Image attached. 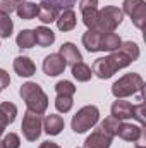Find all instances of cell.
<instances>
[{
	"mask_svg": "<svg viewBox=\"0 0 146 148\" xmlns=\"http://www.w3.org/2000/svg\"><path fill=\"white\" fill-rule=\"evenodd\" d=\"M17 3H19L17 0H0V12L10 16V12L17 9Z\"/></svg>",
	"mask_w": 146,
	"mask_h": 148,
	"instance_id": "cell-33",
	"label": "cell"
},
{
	"mask_svg": "<svg viewBox=\"0 0 146 148\" xmlns=\"http://www.w3.org/2000/svg\"><path fill=\"white\" fill-rule=\"evenodd\" d=\"M60 57L65 60V64H69V66H74V64H77V62H81L83 60V57H81V52L77 50V47L71 43V41H67V43H62V47H60Z\"/></svg>",
	"mask_w": 146,
	"mask_h": 148,
	"instance_id": "cell-13",
	"label": "cell"
},
{
	"mask_svg": "<svg viewBox=\"0 0 146 148\" xmlns=\"http://www.w3.org/2000/svg\"><path fill=\"white\" fill-rule=\"evenodd\" d=\"M122 14H127L132 21V24L138 29L145 28L146 21V2L145 0H124L122 3Z\"/></svg>",
	"mask_w": 146,
	"mask_h": 148,
	"instance_id": "cell-5",
	"label": "cell"
},
{
	"mask_svg": "<svg viewBox=\"0 0 146 148\" xmlns=\"http://www.w3.org/2000/svg\"><path fill=\"white\" fill-rule=\"evenodd\" d=\"M98 121H100L98 107L86 105V107H83L76 112V115L72 117V122H71V127H72L74 133L81 134V133H86L88 129H91Z\"/></svg>",
	"mask_w": 146,
	"mask_h": 148,
	"instance_id": "cell-3",
	"label": "cell"
},
{
	"mask_svg": "<svg viewBox=\"0 0 146 148\" xmlns=\"http://www.w3.org/2000/svg\"><path fill=\"white\" fill-rule=\"evenodd\" d=\"M14 29V23L9 14L0 12V38H10Z\"/></svg>",
	"mask_w": 146,
	"mask_h": 148,
	"instance_id": "cell-27",
	"label": "cell"
},
{
	"mask_svg": "<svg viewBox=\"0 0 146 148\" xmlns=\"http://www.w3.org/2000/svg\"><path fill=\"white\" fill-rule=\"evenodd\" d=\"M16 43L19 48H33L36 45V40H35V31L33 29H23L17 38H16Z\"/></svg>",
	"mask_w": 146,
	"mask_h": 148,
	"instance_id": "cell-24",
	"label": "cell"
},
{
	"mask_svg": "<svg viewBox=\"0 0 146 148\" xmlns=\"http://www.w3.org/2000/svg\"><path fill=\"white\" fill-rule=\"evenodd\" d=\"M43 129H45L46 134L57 136V134H60L62 129H64V119H62L60 115H57V114H50V115H46L45 121H43Z\"/></svg>",
	"mask_w": 146,
	"mask_h": 148,
	"instance_id": "cell-12",
	"label": "cell"
},
{
	"mask_svg": "<svg viewBox=\"0 0 146 148\" xmlns=\"http://www.w3.org/2000/svg\"><path fill=\"white\" fill-rule=\"evenodd\" d=\"M119 126H120V121L117 119V117H113V115H110L107 117L102 124H100V127L105 131V133H108L110 136H115L117 134V129H119Z\"/></svg>",
	"mask_w": 146,
	"mask_h": 148,
	"instance_id": "cell-29",
	"label": "cell"
},
{
	"mask_svg": "<svg viewBox=\"0 0 146 148\" xmlns=\"http://www.w3.org/2000/svg\"><path fill=\"white\" fill-rule=\"evenodd\" d=\"M119 50H120L122 53H126V55L131 59V62L138 60V59H139V53H141L138 43H134V41H122L120 47H119Z\"/></svg>",
	"mask_w": 146,
	"mask_h": 148,
	"instance_id": "cell-26",
	"label": "cell"
},
{
	"mask_svg": "<svg viewBox=\"0 0 146 148\" xmlns=\"http://www.w3.org/2000/svg\"><path fill=\"white\" fill-rule=\"evenodd\" d=\"M57 17H59V9L55 5H50V3H45V2H41L38 5V19L41 23L50 24V23L57 21Z\"/></svg>",
	"mask_w": 146,
	"mask_h": 148,
	"instance_id": "cell-17",
	"label": "cell"
},
{
	"mask_svg": "<svg viewBox=\"0 0 146 148\" xmlns=\"http://www.w3.org/2000/svg\"><path fill=\"white\" fill-rule=\"evenodd\" d=\"M38 148H60V147L57 143H53V141H43Z\"/></svg>",
	"mask_w": 146,
	"mask_h": 148,
	"instance_id": "cell-37",
	"label": "cell"
},
{
	"mask_svg": "<svg viewBox=\"0 0 146 148\" xmlns=\"http://www.w3.org/2000/svg\"><path fill=\"white\" fill-rule=\"evenodd\" d=\"M98 5V0H81L79 3V9H86V7H96Z\"/></svg>",
	"mask_w": 146,
	"mask_h": 148,
	"instance_id": "cell-36",
	"label": "cell"
},
{
	"mask_svg": "<svg viewBox=\"0 0 146 148\" xmlns=\"http://www.w3.org/2000/svg\"><path fill=\"white\" fill-rule=\"evenodd\" d=\"M136 148H145V147H136Z\"/></svg>",
	"mask_w": 146,
	"mask_h": 148,
	"instance_id": "cell-40",
	"label": "cell"
},
{
	"mask_svg": "<svg viewBox=\"0 0 146 148\" xmlns=\"http://www.w3.org/2000/svg\"><path fill=\"white\" fill-rule=\"evenodd\" d=\"M113 136H110L108 133H105L100 126L86 138L84 148H110Z\"/></svg>",
	"mask_w": 146,
	"mask_h": 148,
	"instance_id": "cell-8",
	"label": "cell"
},
{
	"mask_svg": "<svg viewBox=\"0 0 146 148\" xmlns=\"http://www.w3.org/2000/svg\"><path fill=\"white\" fill-rule=\"evenodd\" d=\"M55 91H57V95H69V97H74V93H76V86H74L71 81H59L57 84H55Z\"/></svg>",
	"mask_w": 146,
	"mask_h": 148,
	"instance_id": "cell-30",
	"label": "cell"
},
{
	"mask_svg": "<svg viewBox=\"0 0 146 148\" xmlns=\"http://www.w3.org/2000/svg\"><path fill=\"white\" fill-rule=\"evenodd\" d=\"M9 84H10V76H9V73L5 69H0V91L5 90V88H9Z\"/></svg>",
	"mask_w": 146,
	"mask_h": 148,
	"instance_id": "cell-35",
	"label": "cell"
},
{
	"mask_svg": "<svg viewBox=\"0 0 146 148\" xmlns=\"http://www.w3.org/2000/svg\"><path fill=\"white\" fill-rule=\"evenodd\" d=\"M107 59H108V62L112 64V67L115 69V73H117V71H120V69H124V67H127L129 64H132V62H131V59H129L126 53H122L120 50L110 52V55H107Z\"/></svg>",
	"mask_w": 146,
	"mask_h": 148,
	"instance_id": "cell-21",
	"label": "cell"
},
{
	"mask_svg": "<svg viewBox=\"0 0 146 148\" xmlns=\"http://www.w3.org/2000/svg\"><path fill=\"white\" fill-rule=\"evenodd\" d=\"M132 119H136L141 126L145 124V103L141 102V103H138V105H134V110H132Z\"/></svg>",
	"mask_w": 146,
	"mask_h": 148,
	"instance_id": "cell-34",
	"label": "cell"
},
{
	"mask_svg": "<svg viewBox=\"0 0 146 148\" xmlns=\"http://www.w3.org/2000/svg\"><path fill=\"white\" fill-rule=\"evenodd\" d=\"M17 16L23 19V21H31L38 16V5L33 2H19L17 3V9H16Z\"/></svg>",
	"mask_w": 146,
	"mask_h": 148,
	"instance_id": "cell-18",
	"label": "cell"
},
{
	"mask_svg": "<svg viewBox=\"0 0 146 148\" xmlns=\"http://www.w3.org/2000/svg\"><path fill=\"white\" fill-rule=\"evenodd\" d=\"M76 12H74L72 9H65V10H62L60 14H59V17H57V28L60 29V31H64V33H67V31H72L74 28H76Z\"/></svg>",
	"mask_w": 146,
	"mask_h": 148,
	"instance_id": "cell-14",
	"label": "cell"
},
{
	"mask_svg": "<svg viewBox=\"0 0 146 148\" xmlns=\"http://www.w3.org/2000/svg\"><path fill=\"white\" fill-rule=\"evenodd\" d=\"M41 2L50 3V5H55L59 10H60V9H62V10H65V9H72L77 0H41Z\"/></svg>",
	"mask_w": 146,
	"mask_h": 148,
	"instance_id": "cell-31",
	"label": "cell"
},
{
	"mask_svg": "<svg viewBox=\"0 0 146 148\" xmlns=\"http://www.w3.org/2000/svg\"><path fill=\"white\" fill-rule=\"evenodd\" d=\"M112 115L117 117L119 121H124V119H132V110H134V105L126 102L124 98H117L113 103H112Z\"/></svg>",
	"mask_w": 146,
	"mask_h": 148,
	"instance_id": "cell-11",
	"label": "cell"
},
{
	"mask_svg": "<svg viewBox=\"0 0 146 148\" xmlns=\"http://www.w3.org/2000/svg\"><path fill=\"white\" fill-rule=\"evenodd\" d=\"M35 31V40H36V45L40 47H50L53 41H55V33L50 29V28H46V26H40L36 29H33Z\"/></svg>",
	"mask_w": 146,
	"mask_h": 148,
	"instance_id": "cell-19",
	"label": "cell"
},
{
	"mask_svg": "<svg viewBox=\"0 0 146 148\" xmlns=\"http://www.w3.org/2000/svg\"><path fill=\"white\" fill-rule=\"evenodd\" d=\"M72 105H74L72 97H69V95H57V98H55V109L59 112L67 114L72 109Z\"/></svg>",
	"mask_w": 146,
	"mask_h": 148,
	"instance_id": "cell-28",
	"label": "cell"
},
{
	"mask_svg": "<svg viewBox=\"0 0 146 148\" xmlns=\"http://www.w3.org/2000/svg\"><path fill=\"white\" fill-rule=\"evenodd\" d=\"M17 2H24V0H17Z\"/></svg>",
	"mask_w": 146,
	"mask_h": 148,
	"instance_id": "cell-41",
	"label": "cell"
},
{
	"mask_svg": "<svg viewBox=\"0 0 146 148\" xmlns=\"http://www.w3.org/2000/svg\"><path fill=\"white\" fill-rule=\"evenodd\" d=\"M5 126H7V122L2 119V115H0V136L3 134V129H5Z\"/></svg>",
	"mask_w": 146,
	"mask_h": 148,
	"instance_id": "cell-38",
	"label": "cell"
},
{
	"mask_svg": "<svg viewBox=\"0 0 146 148\" xmlns=\"http://www.w3.org/2000/svg\"><path fill=\"white\" fill-rule=\"evenodd\" d=\"M21 98L28 105V110L36 112V114H45L48 109V97L41 90V86L36 83H24L19 90Z\"/></svg>",
	"mask_w": 146,
	"mask_h": 148,
	"instance_id": "cell-1",
	"label": "cell"
},
{
	"mask_svg": "<svg viewBox=\"0 0 146 148\" xmlns=\"http://www.w3.org/2000/svg\"><path fill=\"white\" fill-rule=\"evenodd\" d=\"M65 60L60 57V53H50L43 60V73L50 77H55L65 71Z\"/></svg>",
	"mask_w": 146,
	"mask_h": 148,
	"instance_id": "cell-7",
	"label": "cell"
},
{
	"mask_svg": "<svg viewBox=\"0 0 146 148\" xmlns=\"http://www.w3.org/2000/svg\"><path fill=\"white\" fill-rule=\"evenodd\" d=\"M0 148H5V145H3V141H0Z\"/></svg>",
	"mask_w": 146,
	"mask_h": 148,
	"instance_id": "cell-39",
	"label": "cell"
},
{
	"mask_svg": "<svg viewBox=\"0 0 146 148\" xmlns=\"http://www.w3.org/2000/svg\"><path fill=\"white\" fill-rule=\"evenodd\" d=\"M71 67H72V76L79 81V83H86V81H89L91 76H93L91 67H89L88 64H84L83 60L77 62V64H74V66H71Z\"/></svg>",
	"mask_w": 146,
	"mask_h": 148,
	"instance_id": "cell-22",
	"label": "cell"
},
{
	"mask_svg": "<svg viewBox=\"0 0 146 148\" xmlns=\"http://www.w3.org/2000/svg\"><path fill=\"white\" fill-rule=\"evenodd\" d=\"M3 145H5V148H19L21 147V140H19V136L16 133H9L3 138Z\"/></svg>",
	"mask_w": 146,
	"mask_h": 148,
	"instance_id": "cell-32",
	"label": "cell"
},
{
	"mask_svg": "<svg viewBox=\"0 0 146 148\" xmlns=\"http://www.w3.org/2000/svg\"><path fill=\"white\" fill-rule=\"evenodd\" d=\"M12 67H14L16 74H17V76H21V77H31L33 74L36 73V67H35L33 60H31L29 57H24V55L16 57V59H14Z\"/></svg>",
	"mask_w": 146,
	"mask_h": 148,
	"instance_id": "cell-10",
	"label": "cell"
},
{
	"mask_svg": "<svg viewBox=\"0 0 146 148\" xmlns=\"http://www.w3.org/2000/svg\"><path fill=\"white\" fill-rule=\"evenodd\" d=\"M43 126V121H41V115L36 112L26 110L24 112V117H23V124H21V131H23V136L28 140V141H36L41 134V127Z\"/></svg>",
	"mask_w": 146,
	"mask_h": 148,
	"instance_id": "cell-6",
	"label": "cell"
},
{
	"mask_svg": "<svg viewBox=\"0 0 146 148\" xmlns=\"http://www.w3.org/2000/svg\"><path fill=\"white\" fill-rule=\"evenodd\" d=\"M143 86L145 81L139 74L129 73L124 74L122 77H119L113 84H112V93L115 98H127L131 95H141L143 93Z\"/></svg>",
	"mask_w": 146,
	"mask_h": 148,
	"instance_id": "cell-2",
	"label": "cell"
},
{
	"mask_svg": "<svg viewBox=\"0 0 146 148\" xmlns=\"http://www.w3.org/2000/svg\"><path fill=\"white\" fill-rule=\"evenodd\" d=\"M100 41H102V33L98 29H88L83 35V45L88 52L95 53V52H102L100 50Z\"/></svg>",
	"mask_w": 146,
	"mask_h": 148,
	"instance_id": "cell-16",
	"label": "cell"
},
{
	"mask_svg": "<svg viewBox=\"0 0 146 148\" xmlns=\"http://www.w3.org/2000/svg\"><path fill=\"white\" fill-rule=\"evenodd\" d=\"M0 115H2V119L7 122V126H9V124H12V122L16 121L17 107H16L12 102H2V103H0Z\"/></svg>",
	"mask_w": 146,
	"mask_h": 148,
	"instance_id": "cell-25",
	"label": "cell"
},
{
	"mask_svg": "<svg viewBox=\"0 0 146 148\" xmlns=\"http://www.w3.org/2000/svg\"><path fill=\"white\" fill-rule=\"evenodd\" d=\"M83 14V23L88 29H96V21H98V7H86L81 9Z\"/></svg>",
	"mask_w": 146,
	"mask_h": 148,
	"instance_id": "cell-23",
	"label": "cell"
},
{
	"mask_svg": "<svg viewBox=\"0 0 146 148\" xmlns=\"http://www.w3.org/2000/svg\"><path fill=\"white\" fill-rule=\"evenodd\" d=\"M93 74L95 76H98L100 79H108L112 77L113 74H115V69L112 67V64L108 62V59L107 57H100V59H96L95 60V64H93Z\"/></svg>",
	"mask_w": 146,
	"mask_h": 148,
	"instance_id": "cell-15",
	"label": "cell"
},
{
	"mask_svg": "<svg viewBox=\"0 0 146 148\" xmlns=\"http://www.w3.org/2000/svg\"><path fill=\"white\" fill-rule=\"evenodd\" d=\"M122 40L115 33H102V41H100V50L103 52H115L119 50Z\"/></svg>",
	"mask_w": 146,
	"mask_h": 148,
	"instance_id": "cell-20",
	"label": "cell"
},
{
	"mask_svg": "<svg viewBox=\"0 0 146 148\" xmlns=\"http://www.w3.org/2000/svg\"><path fill=\"white\" fill-rule=\"evenodd\" d=\"M115 136H119L124 141L136 143V141H139L143 138V126H136V124H129V122H120Z\"/></svg>",
	"mask_w": 146,
	"mask_h": 148,
	"instance_id": "cell-9",
	"label": "cell"
},
{
	"mask_svg": "<svg viewBox=\"0 0 146 148\" xmlns=\"http://www.w3.org/2000/svg\"><path fill=\"white\" fill-rule=\"evenodd\" d=\"M124 21V14L119 7L107 5L102 10H98V21H96V29L100 33H113L120 23Z\"/></svg>",
	"mask_w": 146,
	"mask_h": 148,
	"instance_id": "cell-4",
	"label": "cell"
}]
</instances>
